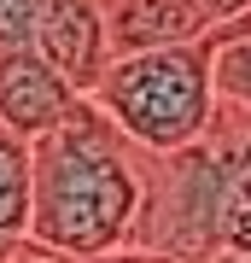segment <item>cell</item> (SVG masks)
<instances>
[{
  "label": "cell",
  "mask_w": 251,
  "mask_h": 263,
  "mask_svg": "<svg viewBox=\"0 0 251 263\" xmlns=\"http://www.w3.org/2000/svg\"><path fill=\"white\" fill-rule=\"evenodd\" d=\"M35 41V0H0V47Z\"/></svg>",
  "instance_id": "9"
},
{
  "label": "cell",
  "mask_w": 251,
  "mask_h": 263,
  "mask_svg": "<svg viewBox=\"0 0 251 263\" xmlns=\"http://www.w3.org/2000/svg\"><path fill=\"white\" fill-rule=\"evenodd\" d=\"M29 240V141L0 129V257Z\"/></svg>",
  "instance_id": "7"
},
{
  "label": "cell",
  "mask_w": 251,
  "mask_h": 263,
  "mask_svg": "<svg viewBox=\"0 0 251 263\" xmlns=\"http://www.w3.org/2000/svg\"><path fill=\"white\" fill-rule=\"evenodd\" d=\"M216 47L210 41H181V47H146V53H117L105 59L100 82L88 100L117 123L123 135L164 158V152L193 146L216 117V76H210Z\"/></svg>",
  "instance_id": "3"
},
{
  "label": "cell",
  "mask_w": 251,
  "mask_h": 263,
  "mask_svg": "<svg viewBox=\"0 0 251 263\" xmlns=\"http://www.w3.org/2000/svg\"><path fill=\"white\" fill-rule=\"evenodd\" d=\"M0 263H76V257H65V252H53V246H35V240H24L12 257H0Z\"/></svg>",
  "instance_id": "11"
},
{
  "label": "cell",
  "mask_w": 251,
  "mask_h": 263,
  "mask_svg": "<svg viewBox=\"0 0 251 263\" xmlns=\"http://www.w3.org/2000/svg\"><path fill=\"white\" fill-rule=\"evenodd\" d=\"M140 246L176 263L251 257V111L216 105L193 146L164 152V176L146 164Z\"/></svg>",
  "instance_id": "2"
},
{
  "label": "cell",
  "mask_w": 251,
  "mask_h": 263,
  "mask_svg": "<svg viewBox=\"0 0 251 263\" xmlns=\"http://www.w3.org/2000/svg\"><path fill=\"white\" fill-rule=\"evenodd\" d=\"M210 47H216V59H210L216 100H222V105H240V111H251V35L210 41Z\"/></svg>",
  "instance_id": "8"
},
{
  "label": "cell",
  "mask_w": 251,
  "mask_h": 263,
  "mask_svg": "<svg viewBox=\"0 0 251 263\" xmlns=\"http://www.w3.org/2000/svg\"><path fill=\"white\" fill-rule=\"evenodd\" d=\"M82 263H176V257L152 252V246H123V252H105V257H82Z\"/></svg>",
  "instance_id": "10"
},
{
  "label": "cell",
  "mask_w": 251,
  "mask_h": 263,
  "mask_svg": "<svg viewBox=\"0 0 251 263\" xmlns=\"http://www.w3.org/2000/svg\"><path fill=\"white\" fill-rule=\"evenodd\" d=\"M35 47L88 94L111 59L105 53V0H35Z\"/></svg>",
  "instance_id": "5"
},
{
  "label": "cell",
  "mask_w": 251,
  "mask_h": 263,
  "mask_svg": "<svg viewBox=\"0 0 251 263\" xmlns=\"http://www.w3.org/2000/svg\"><path fill=\"white\" fill-rule=\"evenodd\" d=\"M199 6H205V18H210V35H216L222 24H234V18H240V12L251 6V0H199Z\"/></svg>",
  "instance_id": "12"
},
{
  "label": "cell",
  "mask_w": 251,
  "mask_h": 263,
  "mask_svg": "<svg viewBox=\"0 0 251 263\" xmlns=\"http://www.w3.org/2000/svg\"><path fill=\"white\" fill-rule=\"evenodd\" d=\"M82 100L88 94L35 47V41H24V47H0V129L35 141V135L59 129Z\"/></svg>",
  "instance_id": "4"
},
{
  "label": "cell",
  "mask_w": 251,
  "mask_h": 263,
  "mask_svg": "<svg viewBox=\"0 0 251 263\" xmlns=\"http://www.w3.org/2000/svg\"><path fill=\"white\" fill-rule=\"evenodd\" d=\"M146 152L93 100L29 141V240L65 257H105L140 246Z\"/></svg>",
  "instance_id": "1"
},
{
  "label": "cell",
  "mask_w": 251,
  "mask_h": 263,
  "mask_svg": "<svg viewBox=\"0 0 251 263\" xmlns=\"http://www.w3.org/2000/svg\"><path fill=\"white\" fill-rule=\"evenodd\" d=\"M210 41V18L199 0H105V53H146Z\"/></svg>",
  "instance_id": "6"
}]
</instances>
